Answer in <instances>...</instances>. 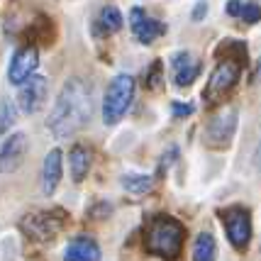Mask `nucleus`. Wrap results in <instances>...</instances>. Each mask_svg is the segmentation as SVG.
Here are the masks:
<instances>
[{
	"label": "nucleus",
	"mask_w": 261,
	"mask_h": 261,
	"mask_svg": "<svg viewBox=\"0 0 261 261\" xmlns=\"http://www.w3.org/2000/svg\"><path fill=\"white\" fill-rule=\"evenodd\" d=\"M144 83H147V88H159V81H161V61H154L151 68L147 71V76H144Z\"/></svg>",
	"instance_id": "nucleus-22"
},
{
	"label": "nucleus",
	"mask_w": 261,
	"mask_h": 261,
	"mask_svg": "<svg viewBox=\"0 0 261 261\" xmlns=\"http://www.w3.org/2000/svg\"><path fill=\"white\" fill-rule=\"evenodd\" d=\"M129 27H132V34L137 37L139 44H151L161 34H166V24L139 8H132V12H129Z\"/></svg>",
	"instance_id": "nucleus-8"
},
{
	"label": "nucleus",
	"mask_w": 261,
	"mask_h": 261,
	"mask_svg": "<svg viewBox=\"0 0 261 261\" xmlns=\"http://www.w3.org/2000/svg\"><path fill=\"white\" fill-rule=\"evenodd\" d=\"M222 222H225V227H227V237L229 242L242 249V247H247V242L251 237V222H249V213L244 210V207H229L222 213Z\"/></svg>",
	"instance_id": "nucleus-9"
},
{
	"label": "nucleus",
	"mask_w": 261,
	"mask_h": 261,
	"mask_svg": "<svg viewBox=\"0 0 261 261\" xmlns=\"http://www.w3.org/2000/svg\"><path fill=\"white\" fill-rule=\"evenodd\" d=\"M244 10V0H229L227 3V15L229 17H239Z\"/></svg>",
	"instance_id": "nucleus-24"
},
{
	"label": "nucleus",
	"mask_w": 261,
	"mask_h": 261,
	"mask_svg": "<svg viewBox=\"0 0 261 261\" xmlns=\"http://www.w3.org/2000/svg\"><path fill=\"white\" fill-rule=\"evenodd\" d=\"M217 256V244L213 234L200 232L193 242V261H215Z\"/></svg>",
	"instance_id": "nucleus-17"
},
{
	"label": "nucleus",
	"mask_w": 261,
	"mask_h": 261,
	"mask_svg": "<svg viewBox=\"0 0 261 261\" xmlns=\"http://www.w3.org/2000/svg\"><path fill=\"white\" fill-rule=\"evenodd\" d=\"M27 154V137L22 132L10 135L0 147V173H12L22 166Z\"/></svg>",
	"instance_id": "nucleus-10"
},
{
	"label": "nucleus",
	"mask_w": 261,
	"mask_h": 261,
	"mask_svg": "<svg viewBox=\"0 0 261 261\" xmlns=\"http://www.w3.org/2000/svg\"><path fill=\"white\" fill-rule=\"evenodd\" d=\"M46 93H49V81L44 76H30L17 91V108L24 115H34L44 105Z\"/></svg>",
	"instance_id": "nucleus-6"
},
{
	"label": "nucleus",
	"mask_w": 261,
	"mask_h": 261,
	"mask_svg": "<svg viewBox=\"0 0 261 261\" xmlns=\"http://www.w3.org/2000/svg\"><path fill=\"white\" fill-rule=\"evenodd\" d=\"M171 73H173V83L178 88H186L200 76V61L191 51H176L171 57Z\"/></svg>",
	"instance_id": "nucleus-11"
},
{
	"label": "nucleus",
	"mask_w": 261,
	"mask_h": 261,
	"mask_svg": "<svg viewBox=\"0 0 261 261\" xmlns=\"http://www.w3.org/2000/svg\"><path fill=\"white\" fill-rule=\"evenodd\" d=\"M122 12L117 10L115 5H105V8H100V12H98V17H95V34H115L122 30Z\"/></svg>",
	"instance_id": "nucleus-15"
},
{
	"label": "nucleus",
	"mask_w": 261,
	"mask_h": 261,
	"mask_svg": "<svg viewBox=\"0 0 261 261\" xmlns=\"http://www.w3.org/2000/svg\"><path fill=\"white\" fill-rule=\"evenodd\" d=\"M15 122V105L8 100L0 102V135H5L10 125Z\"/></svg>",
	"instance_id": "nucleus-20"
},
{
	"label": "nucleus",
	"mask_w": 261,
	"mask_h": 261,
	"mask_svg": "<svg viewBox=\"0 0 261 261\" xmlns=\"http://www.w3.org/2000/svg\"><path fill=\"white\" fill-rule=\"evenodd\" d=\"M183 227L173 217H154L147 229V249L151 254H159L164 259H173L181 251Z\"/></svg>",
	"instance_id": "nucleus-2"
},
{
	"label": "nucleus",
	"mask_w": 261,
	"mask_h": 261,
	"mask_svg": "<svg viewBox=\"0 0 261 261\" xmlns=\"http://www.w3.org/2000/svg\"><path fill=\"white\" fill-rule=\"evenodd\" d=\"M135 98V79L120 73L110 81L108 91H105V100H102V122L105 125H117L122 120V115L129 110Z\"/></svg>",
	"instance_id": "nucleus-3"
},
{
	"label": "nucleus",
	"mask_w": 261,
	"mask_h": 261,
	"mask_svg": "<svg viewBox=\"0 0 261 261\" xmlns=\"http://www.w3.org/2000/svg\"><path fill=\"white\" fill-rule=\"evenodd\" d=\"M254 81H261V59L256 61V71H254Z\"/></svg>",
	"instance_id": "nucleus-26"
},
{
	"label": "nucleus",
	"mask_w": 261,
	"mask_h": 261,
	"mask_svg": "<svg viewBox=\"0 0 261 261\" xmlns=\"http://www.w3.org/2000/svg\"><path fill=\"white\" fill-rule=\"evenodd\" d=\"M64 259L66 261H100V249H98V244L93 239L76 237L66 244Z\"/></svg>",
	"instance_id": "nucleus-13"
},
{
	"label": "nucleus",
	"mask_w": 261,
	"mask_h": 261,
	"mask_svg": "<svg viewBox=\"0 0 261 261\" xmlns=\"http://www.w3.org/2000/svg\"><path fill=\"white\" fill-rule=\"evenodd\" d=\"M171 113H173V117H186V115H191L193 113V105H183V102H173L171 105Z\"/></svg>",
	"instance_id": "nucleus-23"
},
{
	"label": "nucleus",
	"mask_w": 261,
	"mask_h": 261,
	"mask_svg": "<svg viewBox=\"0 0 261 261\" xmlns=\"http://www.w3.org/2000/svg\"><path fill=\"white\" fill-rule=\"evenodd\" d=\"M59 181H61V151L51 149L44 156V166H42V191H44V195L54 193Z\"/></svg>",
	"instance_id": "nucleus-14"
},
{
	"label": "nucleus",
	"mask_w": 261,
	"mask_h": 261,
	"mask_svg": "<svg viewBox=\"0 0 261 261\" xmlns=\"http://www.w3.org/2000/svg\"><path fill=\"white\" fill-rule=\"evenodd\" d=\"M122 188L129 193H149L154 188V178L147 173H125L122 176Z\"/></svg>",
	"instance_id": "nucleus-19"
},
{
	"label": "nucleus",
	"mask_w": 261,
	"mask_h": 261,
	"mask_svg": "<svg viewBox=\"0 0 261 261\" xmlns=\"http://www.w3.org/2000/svg\"><path fill=\"white\" fill-rule=\"evenodd\" d=\"M234 129H237V110L234 108H227L220 115H215L207 127H205V139L210 147H227L234 137Z\"/></svg>",
	"instance_id": "nucleus-5"
},
{
	"label": "nucleus",
	"mask_w": 261,
	"mask_h": 261,
	"mask_svg": "<svg viewBox=\"0 0 261 261\" xmlns=\"http://www.w3.org/2000/svg\"><path fill=\"white\" fill-rule=\"evenodd\" d=\"M68 166H71L73 181L76 183L83 181L86 173H88V169H91V154H88V149H83V147L71 149V154H68Z\"/></svg>",
	"instance_id": "nucleus-16"
},
{
	"label": "nucleus",
	"mask_w": 261,
	"mask_h": 261,
	"mask_svg": "<svg viewBox=\"0 0 261 261\" xmlns=\"http://www.w3.org/2000/svg\"><path fill=\"white\" fill-rule=\"evenodd\" d=\"M205 15H207V3H205V0H200V3L195 5V10H193V20L198 22V20H203Z\"/></svg>",
	"instance_id": "nucleus-25"
},
{
	"label": "nucleus",
	"mask_w": 261,
	"mask_h": 261,
	"mask_svg": "<svg viewBox=\"0 0 261 261\" xmlns=\"http://www.w3.org/2000/svg\"><path fill=\"white\" fill-rule=\"evenodd\" d=\"M239 73H242V64L229 61V59H222V61L213 68L210 81H207V86H205L203 95H205V100H207V105H215V102L222 100V98L234 88V83L239 81Z\"/></svg>",
	"instance_id": "nucleus-4"
},
{
	"label": "nucleus",
	"mask_w": 261,
	"mask_h": 261,
	"mask_svg": "<svg viewBox=\"0 0 261 261\" xmlns=\"http://www.w3.org/2000/svg\"><path fill=\"white\" fill-rule=\"evenodd\" d=\"M37 66H39V51H37V46H32V44L22 46V49H17L10 59L8 81H10L12 86H22L30 76H34Z\"/></svg>",
	"instance_id": "nucleus-7"
},
{
	"label": "nucleus",
	"mask_w": 261,
	"mask_h": 261,
	"mask_svg": "<svg viewBox=\"0 0 261 261\" xmlns=\"http://www.w3.org/2000/svg\"><path fill=\"white\" fill-rule=\"evenodd\" d=\"M215 57H225L229 61H237V64H244L247 61V46L244 42H239V39H222L220 46L215 49Z\"/></svg>",
	"instance_id": "nucleus-18"
},
{
	"label": "nucleus",
	"mask_w": 261,
	"mask_h": 261,
	"mask_svg": "<svg viewBox=\"0 0 261 261\" xmlns=\"http://www.w3.org/2000/svg\"><path fill=\"white\" fill-rule=\"evenodd\" d=\"M61 222L49 213H37V215H27L22 220V229L34 239H51L59 232Z\"/></svg>",
	"instance_id": "nucleus-12"
},
{
	"label": "nucleus",
	"mask_w": 261,
	"mask_h": 261,
	"mask_svg": "<svg viewBox=\"0 0 261 261\" xmlns=\"http://www.w3.org/2000/svg\"><path fill=\"white\" fill-rule=\"evenodd\" d=\"M242 20L247 24H254L261 20V8L256 5V3H244V10H242V15H239Z\"/></svg>",
	"instance_id": "nucleus-21"
},
{
	"label": "nucleus",
	"mask_w": 261,
	"mask_h": 261,
	"mask_svg": "<svg viewBox=\"0 0 261 261\" xmlns=\"http://www.w3.org/2000/svg\"><path fill=\"white\" fill-rule=\"evenodd\" d=\"M91 120V86L83 79H68L54 100L46 127L57 139L73 137Z\"/></svg>",
	"instance_id": "nucleus-1"
},
{
	"label": "nucleus",
	"mask_w": 261,
	"mask_h": 261,
	"mask_svg": "<svg viewBox=\"0 0 261 261\" xmlns=\"http://www.w3.org/2000/svg\"><path fill=\"white\" fill-rule=\"evenodd\" d=\"M254 161H256V166H261V142H259V147H256V154H254Z\"/></svg>",
	"instance_id": "nucleus-27"
}]
</instances>
